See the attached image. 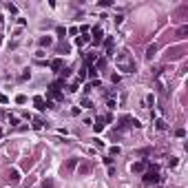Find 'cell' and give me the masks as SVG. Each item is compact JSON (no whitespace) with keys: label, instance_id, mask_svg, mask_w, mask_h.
Instances as JSON below:
<instances>
[{"label":"cell","instance_id":"obj_1","mask_svg":"<svg viewBox=\"0 0 188 188\" xmlns=\"http://www.w3.org/2000/svg\"><path fill=\"white\" fill-rule=\"evenodd\" d=\"M115 64H117V71H124V73H135L137 71V64L135 60L131 58L128 51H120L115 55Z\"/></svg>","mask_w":188,"mask_h":188},{"label":"cell","instance_id":"obj_2","mask_svg":"<svg viewBox=\"0 0 188 188\" xmlns=\"http://www.w3.org/2000/svg\"><path fill=\"white\" fill-rule=\"evenodd\" d=\"M142 179H144V184H157V181H159V175H157V166H155L153 171H148L144 177H142Z\"/></svg>","mask_w":188,"mask_h":188},{"label":"cell","instance_id":"obj_3","mask_svg":"<svg viewBox=\"0 0 188 188\" xmlns=\"http://www.w3.org/2000/svg\"><path fill=\"white\" fill-rule=\"evenodd\" d=\"M33 104H35V109H38V111H44V109H47V102H44L40 95H38V97H33Z\"/></svg>","mask_w":188,"mask_h":188},{"label":"cell","instance_id":"obj_4","mask_svg":"<svg viewBox=\"0 0 188 188\" xmlns=\"http://www.w3.org/2000/svg\"><path fill=\"white\" fill-rule=\"evenodd\" d=\"M104 122H106V117H102V115H100V117L95 120L93 128H95V131H97V133H100V131H102V128H104Z\"/></svg>","mask_w":188,"mask_h":188},{"label":"cell","instance_id":"obj_5","mask_svg":"<svg viewBox=\"0 0 188 188\" xmlns=\"http://www.w3.org/2000/svg\"><path fill=\"white\" fill-rule=\"evenodd\" d=\"M155 51H157V47H155V44H148V47H146V58L151 60V58L155 55Z\"/></svg>","mask_w":188,"mask_h":188},{"label":"cell","instance_id":"obj_6","mask_svg":"<svg viewBox=\"0 0 188 188\" xmlns=\"http://www.w3.org/2000/svg\"><path fill=\"white\" fill-rule=\"evenodd\" d=\"M51 69H53V71H62V60H58V58L51 60Z\"/></svg>","mask_w":188,"mask_h":188},{"label":"cell","instance_id":"obj_7","mask_svg":"<svg viewBox=\"0 0 188 188\" xmlns=\"http://www.w3.org/2000/svg\"><path fill=\"white\" fill-rule=\"evenodd\" d=\"M186 33H188V25H184V27L177 29V38H186Z\"/></svg>","mask_w":188,"mask_h":188},{"label":"cell","instance_id":"obj_8","mask_svg":"<svg viewBox=\"0 0 188 188\" xmlns=\"http://www.w3.org/2000/svg\"><path fill=\"white\" fill-rule=\"evenodd\" d=\"M144 168H146V164H144V162H135V164H133V171H137V173L144 171Z\"/></svg>","mask_w":188,"mask_h":188},{"label":"cell","instance_id":"obj_9","mask_svg":"<svg viewBox=\"0 0 188 188\" xmlns=\"http://www.w3.org/2000/svg\"><path fill=\"white\" fill-rule=\"evenodd\" d=\"M93 33H95V40H102V29H100V27H95Z\"/></svg>","mask_w":188,"mask_h":188},{"label":"cell","instance_id":"obj_10","mask_svg":"<svg viewBox=\"0 0 188 188\" xmlns=\"http://www.w3.org/2000/svg\"><path fill=\"white\" fill-rule=\"evenodd\" d=\"M80 173H82V175H86V173H91V166H89V164H84V166H80Z\"/></svg>","mask_w":188,"mask_h":188},{"label":"cell","instance_id":"obj_11","mask_svg":"<svg viewBox=\"0 0 188 188\" xmlns=\"http://www.w3.org/2000/svg\"><path fill=\"white\" fill-rule=\"evenodd\" d=\"M42 188H53V181L51 179H44L42 181Z\"/></svg>","mask_w":188,"mask_h":188},{"label":"cell","instance_id":"obj_12","mask_svg":"<svg viewBox=\"0 0 188 188\" xmlns=\"http://www.w3.org/2000/svg\"><path fill=\"white\" fill-rule=\"evenodd\" d=\"M84 42H89V38H86V35L82 33V35H80V38H77V44H84Z\"/></svg>","mask_w":188,"mask_h":188},{"label":"cell","instance_id":"obj_13","mask_svg":"<svg viewBox=\"0 0 188 188\" xmlns=\"http://www.w3.org/2000/svg\"><path fill=\"white\" fill-rule=\"evenodd\" d=\"M75 164H77V159H69V164H67V168L71 171V168H75Z\"/></svg>","mask_w":188,"mask_h":188},{"label":"cell","instance_id":"obj_14","mask_svg":"<svg viewBox=\"0 0 188 188\" xmlns=\"http://www.w3.org/2000/svg\"><path fill=\"white\" fill-rule=\"evenodd\" d=\"M9 177H11L13 181H16V179H20V175H18V171H11V173H9Z\"/></svg>","mask_w":188,"mask_h":188},{"label":"cell","instance_id":"obj_15","mask_svg":"<svg viewBox=\"0 0 188 188\" xmlns=\"http://www.w3.org/2000/svg\"><path fill=\"white\" fill-rule=\"evenodd\" d=\"M157 128H159V131H164V128H166V122H164V120H157Z\"/></svg>","mask_w":188,"mask_h":188},{"label":"cell","instance_id":"obj_16","mask_svg":"<svg viewBox=\"0 0 188 188\" xmlns=\"http://www.w3.org/2000/svg\"><path fill=\"white\" fill-rule=\"evenodd\" d=\"M175 135H177V137H184V135H186V131H184V128H177V131H175Z\"/></svg>","mask_w":188,"mask_h":188},{"label":"cell","instance_id":"obj_17","mask_svg":"<svg viewBox=\"0 0 188 188\" xmlns=\"http://www.w3.org/2000/svg\"><path fill=\"white\" fill-rule=\"evenodd\" d=\"M16 102H18V104H25V102H27V97H25V95H18Z\"/></svg>","mask_w":188,"mask_h":188},{"label":"cell","instance_id":"obj_18","mask_svg":"<svg viewBox=\"0 0 188 188\" xmlns=\"http://www.w3.org/2000/svg\"><path fill=\"white\" fill-rule=\"evenodd\" d=\"M0 102H7V97H5L2 93H0Z\"/></svg>","mask_w":188,"mask_h":188},{"label":"cell","instance_id":"obj_19","mask_svg":"<svg viewBox=\"0 0 188 188\" xmlns=\"http://www.w3.org/2000/svg\"><path fill=\"white\" fill-rule=\"evenodd\" d=\"M0 44H2V38H0Z\"/></svg>","mask_w":188,"mask_h":188},{"label":"cell","instance_id":"obj_20","mask_svg":"<svg viewBox=\"0 0 188 188\" xmlns=\"http://www.w3.org/2000/svg\"><path fill=\"white\" fill-rule=\"evenodd\" d=\"M0 117H2V113H0Z\"/></svg>","mask_w":188,"mask_h":188}]
</instances>
